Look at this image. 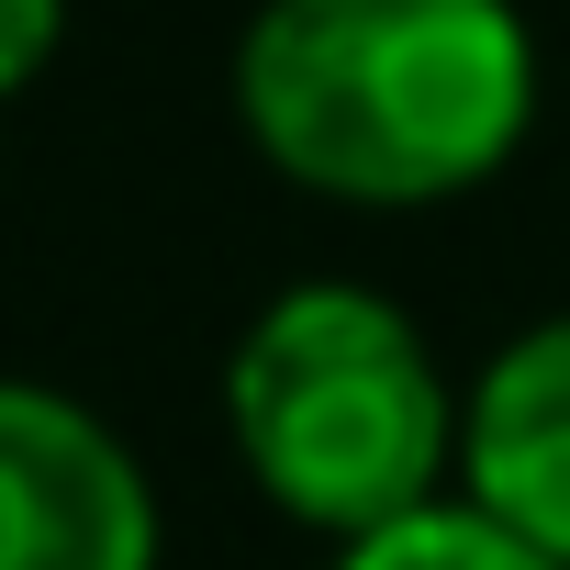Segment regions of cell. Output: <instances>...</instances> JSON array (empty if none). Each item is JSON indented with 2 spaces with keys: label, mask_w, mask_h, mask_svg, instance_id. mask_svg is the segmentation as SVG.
<instances>
[{
  "label": "cell",
  "mask_w": 570,
  "mask_h": 570,
  "mask_svg": "<svg viewBox=\"0 0 570 570\" xmlns=\"http://www.w3.org/2000/svg\"><path fill=\"white\" fill-rule=\"evenodd\" d=\"M235 112L292 190L425 213L525 146L537 35L514 0H257Z\"/></svg>",
  "instance_id": "obj_1"
},
{
  "label": "cell",
  "mask_w": 570,
  "mask_h": 570,
  "mask_svg": "<svg viewBox=\"0 0 570 570\" xmlns=\"http://www.w3.org/2000/svg\"><path fill=\"white\" fill-rule=\"evenodd\" d=\"M224 425L279 514L347 548L448 503L459 470V403L425 325L358 279H292L279 303H257L224 358Z\"/></svg>",
  "instance_id": "obj_2"
},
{
  "label": "cell",
  "mask_w": 570,
  "mask_h": 570,
  "mask_svg": "<svg viewBox=\"0 0 570 570\" xmlns=\"http://www.w3.org/2000/svg\"><path fill=\"white\" fill-rule=\"evenodd\" d=\"M0 570H157L135 448L46 381H0Z\"/></svg>",
  "instance_id": "obj_3"
},
{
  "label": "cell",
  "mask_w": 570,
  "mask_h": 570,
  "mask_svg": "<svg viewBox=\"0 0 570 570\" xmlns=\"http://www.w3.org/2000/svg\"><path fill=\"white\" fill-rule=\"evenodd\" d=\"M459 503L570 570V314L525 325L459 403Z\"/></svg>",
  "instance_id": "obj_4"
},
{
  "label": "cell",
  "mask_w": 570,
  "mask_h": 570,
  "mask_svg": "<svg viewBox=\"0 0 570 570\" xmlns=\"http://www.w3.org/2000/svg\"><path fill=\"white\" fill-rule=\"evenodd\" d=\"M336 570H559L548 548H525L514 525H492L481 503H425V514H403V525H381V537H358V548H336Z\"/></svg>",
  "instance_id": "obj_5"
},
{
  "label": "cell",
  "mask_w": 570,
  "mask_h": 570,
  "mask_svg": "<svg viewBox=\"0 0 570 570\" xmlns=\"http://www.w3.org/2000/svg\"><path fill=\"white\" fill-rule=\"evenodd\" d=\"M68 35V0H0V101H12Z\"/></svg>",
  "instance_id": "obj_6"
}]
</instances>
